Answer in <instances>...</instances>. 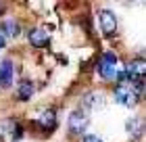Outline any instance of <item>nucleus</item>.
<instances>
[{
  "label": "nucleus",
  "instance_id": "nucleus-1",
  "mask_svg": "<svg viewBox=\"0 0 146 142\" xmlns=\"http://www.w3.org/2000/svg\"><path fill=\"white\" fill-rule=\"evenodd\" d=\"M88 115H86L82 109H75V111H71L69 115V121H67V125H69V134L71 136H82V134L86 132V127H88Z\"/></svg>",
  "mask_w": 146,
  "mask_h": 142
},
{
  "label": "nucleus",
  "instance_id": "nucleus-2",
  "mask_svg": "<svg viewBox=\"0 0 146 142\" xmlns=\"http://www.w3.org/2000/svg\"><path fill=\"white\" fill-rule=\"evenodd\" d=\"M117 55L115 52H104V57L100 59V63H98V71H100L102 79H107V82H113V79L117 77Z\"/></svg>",
  "mask_w": 146,
  "mask_h": 142
},
{
  "label": "nucleus",
  "instance_id": "nucleus-3",
  "mask_svg": "<svg viewBox=\"0 0 146 142\" xmlns=\"http://www.w3.org/2000/svg\"><path fill=\"white\" fill-rule=\"evenodd\" d=\"M98 21H100V29H102V33L107 38L115 36V31H117V17H115L113 11H109V9L98 11Z\"/></svg>",
  "mask_w": 146,
  "mask_h": 142
},
{
  "label": "nucleus",
  "instance_id": "nucleus-4",
  "mask_svg": "<svg viewBox=\"0 0 146 142\" xmlns=\"http://www.w3.org/2000/svg\"><path fill=\"white\" fill-rule=\"evenodd\" d=\"M115 100L121 107H136L138 105V98L134 92H131V88L129 86H125V84H119L117 88H115Z\"/></svg>",
  "mask_w": 146,
  "mask_h": 142
},
{
  "label": "nucleus",
  "instance_id": "nucleus-5",
  "mask_svg": "<svg viewBox=\"0 0 146 142\" xmlns=\"http://www.w3.org/2000/svg\"><path fill=\"white\" fill-rule=\"evenodd\" d=\"M27 40H29V44L34 46V48H44V46H48L50 36L44 27H34V29H29Z\"/></svg>",
  "mask_w": 146,
  "mask_h": 142
},
{
  "label": "nucleus",
  "instance_id": "nucleus-6",
  "mask_svg": "<svg viewBox=\"0 0 146 142\" xmlns=\"http://www.w3.org/2000/svg\"><path fill=\"white\" fill-rule=\"evenodd\" d=\"M146 71V63L144 59H131L127 65H125V79H136V77H144Z\"/></svg>",
  "mask_w": 146,
  "mask_h": 142
},
{
  "label": "nucleus",
  "instance_id": "nucleus-7",
  "mask_svg": "<svg viewBox=\"0 0 146 142\" xmlns=\"http://www.w3.org/2000/svg\"><path fill=\"white\" fill-rule=\"evenodd\" d=\"M40 127L44 130V134H50L56 130V111L54 109H46L42 115H40Z\"/></svg>",
  "mask_w": 146,
  "mask_h": 142
},
{
  "label": "nucleus",
  "instance_id": "nucleus-8",
  "mask_svg": "<svg viewBox=\"0 0 146 142\" xmlns=\"http://www.w3.org/2000/svg\"><path fill=\"white\" fill-rule=\"evenodd\" d=\"M13 63L11 59H4L0 61V88H11L13 84Z\"/></svg>",
  "mask_w": 146,
  "mask_h": 142
},
{
  "label": "nucleus",
  "instance_id": "nucleus-9",
  "mask_svg": "<svg viewBox=\"0 0 146 142\" xmlns=\"http://www.w3.org/2000/svg\"><path fill=\"white\" fill-rule=\"evenodd\" d=\"M0 29H2V33H0L2 38H17L19 31H21L19 21H15V19H6V21H2V23H0Z\"/></svg>",
  "mask_w": 146,
  "mask_h": 142
},
{
  "label": "nucleus",
  "instance_id": "nucleus-10",
  "mask_svg": "<svg viewBox=\"0 0 146 142\" xmlns=\"http://www.w3.org/2000/svg\"><path fill=\"white\" fill-rule=\"evenodd\" d=\"M31 94H34V84H31L29 79H21V82H19V88H17V98L25 103V100L31 98Z\"/></svg>",
  "mask_w": 146,
  "mask_h": 142
},
{
  "label": "nucleus",
  "instance_id": "nucleus-11",
  "mask_svg": "<svg viewBox=\"0 0 146 142\" xmlns=\"http://www.w3.org/2000/svg\"><path fill=\"white\" fill-rule=\"evenodd\" d=\"M84 103L90 107V109H100L102 107V103H104V98L100 96V94H94V92H90L88 96L84 98Z\"/></svg>",
  "mask_w": 146,
  "mask_h": 142
},
{
  "label": "nucleus",
  "instance_id": "nucleus-12",
  "mask_svg": "<svg viewBox=\"0 0 146 142\" xmlns=\"http://www.w3.org/2000/svg\"><path fill=\"white\" fill-rule=\"evenodd\" d=\"M125 127H127V130L134 134V138H140V134H142V121H140V119H136V117L129 119Z\"/></svg>",
  "mask_w": 146,
  "mask_h": 142
},
{
  "label": "nucleus",
  "instance_id": "nucleus-13",
  "mask_svg": "<svg viewBox=\"0 0 146 142\" xmlns=\"http://www.w3.org/2000/svg\"><path fill=\"white\" fill-rule=\"evenodd\" d=\"M82 142H104L102 138H98V136H94V134H88V136H84L82 138Z\"/></svg>",
  "mask_w": 146,
  "mask_h": 142
},
{
  "label": "nucleus",
  "instance_id": "nucleus-14",
  "mask_svg": "<svg viewBox=\"0 0 146 142\" xmlns=\"http://www.w3.org/2000/svg\"><path fill=\"white\" fill-rule=\"evenodd\" d=\"M4 46H6V40H4L2 36H0V48H4Z\"/></svg>",
  "mask_w": 146,
  "mask_h": 142
}]
</instances>
